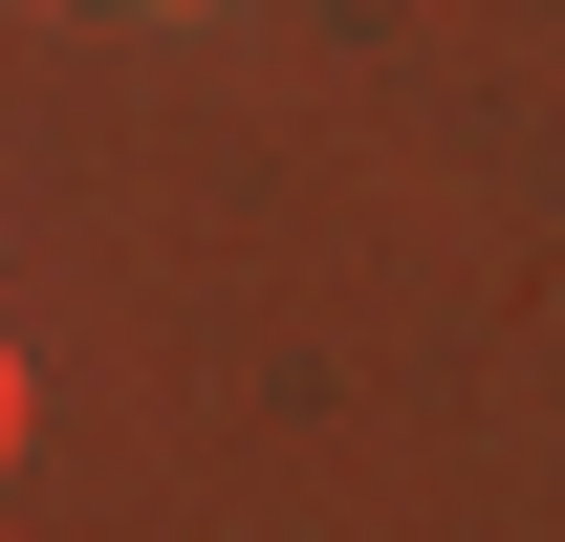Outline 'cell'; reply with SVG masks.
<instances>
[{"instance_id":"7a4b0ae2","label":"cell","mask_w":565,"mask_h":542,"mask_svg":"<svg viewBox=\"0 0 565 542\" xmlns=\"http://www.w3.org/2000/svg\"><path fill=\"white\" fill-rule=\"evenodd\" d=\"M131 22H174V0H131Z\"/></svg>"},{"instance_id":"6da1fadb","label":"cell","mask_w":565,"mask_h":542,"mask_svg":"<svg viewBox=\"0 0 565 542\" xmlns=\"http://www.w3.org/2000/svg\"><path fill=\"white\" fill-rule=\"evenodd\" d=\"M0 434H22V347H0Z\"/></svg>"}]
</instances>
